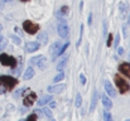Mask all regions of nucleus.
Listing matches in <instances>:
<instances>
[{
  "label": "nucleus",
  "mask_w": 130,
  "mask_h": 121,
  "mask_svg": "<svg viewBox=\"0 0 130 121\" xmlns=\"http://www.w3.org/2000/svg\"><path fill=\"white\" fill-rule=\"evenodd\" d=\"M0 83L3 86H5L8 90H13L15 87V84L18 83V81L11 76H0Z\"/></svg>",
  "instance_id": "f257e3e1"
},
{
  "label": "nucleus",
  "mask_w": 130,
  "mask_h": 121,
  "mask_svg": "<svg viewBox=\"0 0 130 121\" xmlns=\"http://www.w3.org/2000/svg\"><path fill=\"white\" fill-rule=\"evenodd\" d=\"M30 62H32V64H36L41 71L47 70V67H48V64H47V58H45L44 56H37V57H33V58L30 59Z\"/></svg>",
  "instance_id": "f03ea898"
},
{
  "label": "nucleus",
  "mask_w": 130,
  "mask_h": 121,
  "mask_svg": "<svg viewBox=\"0 0 130 121\" xmlns=\"http://www.w3.org/2000/svg\"><path fill=\"white\" fill-rule=\"evenodd\" d=\"M115 83H116V86H118L120 93H126V92L130 90L129 83L124 80V78H121L120 76H118V75L115 76Z\"/></svg>",
  "instance_id": "7ed1b4c3"
},
{
  "label": "nucleus",
  "mask_w": 130,
  "mask_h": 121,
  "mask_svg": "<svg viewBox=\"0 0 130 121\" xmlns=\"http://www.w3.org/2000/svg\"><path fill=\"white\" fill-rule=\"evenodd\" d=\"M23 29L28 33V34H36L39 30V25L33 23L32 20H25L23 23Z\"/></svg>",
  "instance_id": "20e7f679"
},
{
  "label": "nucleus",
  "mask_w": 130,
  "mask_h": 121,
  "mask_svg": "<svg viewBox=\"0 0 130 121\" xmlns=\"http://www.w3.org/2000/svg\"><path fill=\"white\" fill-rule=\"evenodd\" d=\"M0 63L4 64V66H8V67H13L14 68L15 64H17V59L14 57H11V56H8L5 53H1L0 54Z\"/></svg>",
  "instance_id": "39448f33"
},
{
  "label": "nucleus",
  "mask_w": 130,
  "mask_h": 121,
  "mask_svg": "<svg viewBox=\"0 0 130 121\" xmlns=\"http://www.w3.org/2000/svg\"><path fill=\"white\" fill-rule=\"evenodd\" d=\"M57 30H58V34L61 38H68V33H70V28L67 25V23H58V27H57Z\"/></svg>",
  "instance_id": "423d86ee"
},
{
  "label": "nucleus",
  "mask_w": 130,
  "mask_h": 121,
  "mask_svg": "<svg viewBox=\"0 0 130 121\" xmlns=\"http://www.w3.org/2000/svg\"><path fill=\"white\" fill-rule=\"evenodd\" d=\"M61 48H62V44H61V42L59 40H57V42H54L52 45H51V54H52V57L53 58H56L57 56H58V53H59V50H61Z\"/></svg>",
  "instance_id": "0eeeda50"
},
{
  "label": "nucleus",
  "mask_w": 130,
  "mask_h": 121,
  "mask_svg": "<svg viewBox=\"0 0 130 121\" xmlns=\"http://www.w3.org/2000/svg\"><path fill=\"white\" fill-rule=\"evenodd\" d=\"M39 43L38 42H28L27 44H25V50L28 52V53H33V52H36V50H38L39 49Z\"/></svg>",
  "instance_id": "6e6552de"
},
{
  "label": "nucleus",
  "mask_w": 130,
  "mask_h": 121,
  "mask_svg": "<svg viewBox=\"0 0 130 121\" xmlns=\"http://www.w3.org/2000/svg\"><path fill=\"white\" fill-rule=\"evenodd\" d=\"M104 86H105V91H106V93H107L110 97H115V96H116L115 88L112 87V84H111V82H110V81H105Z\"/></svg>",
  "instance_id": "1a4fd4ad"
},
{
  "label": "nucleus",
  "mask_w": 130,
  "mask_h": 121,
  "mask_svg": "<svg viewBox=\"0 0 130 121\" xmlns=\"http://www.w3.org/2000/svg\"><path fill=\"white\" fill-rule=\"evenodd\" d=\"M119 71H120L124 76H126L128 78H130V63H128V62L121 63L120 67H119Z\"/></svg>",
  "instance_id": "9d476101"
},
{
  "label": "nucleus",
  "mask_w": 130,
  "mask_h": 121,
  "mask_svg": "<svg viewBox=\"0 0 130 121\" xmlns=\"http://www.w3.org/2000/svg\"><path fill=\"white\" fill-rule=\"evenodd\" d=\"M36 100H37V95H36L34 92H30V93L24 98V105H25V106H32Z\"/></svg>",
  "instance_id": "9b49d317"
},
{
  "label": "nucleus",
  "mask_w": 130,
  "mask_h": 121,
  "mask_svg": "<svg viewBox=\"0 0 130 121\" xmlns=\"http://www.w3.org/2000/svg\"><path fill=\"white\" fill-rule=\"evenodd\" d=\"M64 88H66L64 84H54V86H49V87H48V91H49L51 93H59V92H62Z\"/></svg>",
  "instance_id": "f8f14e48"
},
{
  "label": "nucleus",
  "mask_w": 130,
  "mask_h": 121,
  "mask_svg": "<svg viewBox=\"0 0 130 121\" xmlns=\"http://www.w3.org/2000/svg\"><path fill=\"white\" fill-rule=\"evenodd\" d=\"M37 40H38L39 44H47L48 43V34L45 32H41L37 37Z\"/></svg>",
  "instance_id": "ddd939ff"
},
{
  "label": "nucleus",
  "mask_w": 130,
  "mask_h": 121,
  "mask_svg": "<svg viewBox=\"0 0 130 121\" xmlns=\"http://www.w3.org/2000/svg\"><path fill=\"white\" fill-rule=\"evenodd\" d=\"M67 59H68V56H64V57L59 61V63L57 64V71L63 72V70H64V67H66V64H67Z\"/></svg>",
  "instance_id": "4468645a"
},
{
  "label": "nucleus",
  "mask_w": 130,
  "mask_h": 121,
  "mask_svg": "<svg viewBox=\"0 0 130 121\" xmlns=\"http://www.w3.org/2000/svg\"><path fill=\"white\" fill-rule=\"evenodd\" d=\"M102 103H104V106H105L106 110H110L112 107V101L107 97V95H104L102 96Z\"/></svg>",
  "instance_id": "2eb2a0df"
},
{
  "label": "nucleus",
  "mask_w": 130,
  "mask_h": 121,
  "mask_svg": "<svg viewBox=\"0 0 130 121\" xmlns=\"http://www.w3.org/2000/svg\"><path fill=\"white\" fill-rule=\"evenodd\" d=\"M34 70L32 68V67H29V68H27L25 70V72H24V75H23V78L27 81V80H30V78H33V76H34Z\"/></svg>",
  "instance_id": "dca6fc26"
},
{
  "label": "nucleus",
  "mask_w": 130,
  "mask_h": 121,
  "mask_svg": "<svg viewBox=\"0 0 130 121\" xmlns=\"http://www.w3.org/2000/svg\"><path fill=\"white\" fill-rule=\"evenodd\" d=\"M128 6L124 4V3H120L119 4V11H120V16L121 18H125L126 16V14H128Z\"/></svg>",
  "instance_id": "f3484780"
},
{
  "label": "nucleus",
  "mask_w": 130,
  "mask_h": 121,
  "mask_svg": "<svg viewBox=\"0 0 130 121\" xmlns=\"http://www.w3.org/2000/svg\"><path fill=\"white\" fill-rule=\"evenodd\" d=\"M51 101H52V96H51V95H45V96H43V97L39 98L38 105H39V106H43V105L48 103V102H51Z\"/></svg>",
  "instance_id": "a211bd4d"
},
{
  "label": "nucleus",
  "mask_w": 130,
  "mask_h": 121,
  "mask_svg": "<svg viewBox=\"0 0 130 121\" xmlns=\"http://www.w3.org/2000/svg\"><path fill=\"white\" fill-rule=\"evenodd\" d=\"M97 96H99V93H97V90L93 92V96H92V102H91V107H90V111L92 112L93 110H95V107H96V102H97Z\"/></svg>",
  "instance_id": "6ab92c4d"
},
{
  "label": "nucleus",
  "mask_w": 130,
  "mask_h": 121,
  "mask_svg": "<svg viewBox=\"0 0 130 121\" xmlns=\"http://www.w3.org/2000/svg\"><path fill=\"white\" fill-rule=\"evenodd\" d=\"M81 103H82V96H81V93H77V96H76V101H75V105H76V107H80Z\"/></svg>",
  "instance_id": "aec40b11"
},
{
  "label": "nucleus",
  "mask_w": 130,
  "mask_h": 121,
  "mask_svg": "<svg viewBox=\"0 0 130 121\" xmlns=\"http://www.w3.org/2000/svg\"><path fill=\"white\" fill-rule=\"evenodd\" d=\"M84 24L80 27V37H78V40H77V44H76V47H80V44H81V40H82V34H84Z\"/></svg>",
  "instance_id": "412c9836"
},
{
  "label": "nucleus",
  "mask_w": 130,
  "mask_h": 121,
  "mask_svg": "<svg viewBox=\"0 0 130 121\" xmlns=\"http://www.w3.org/2000/svg\"><path fill=\"white\" fill-rule=\"evenodd\" d=\"M68 11H70V8H68V6H62L61 10L58 11V14H59V15H67Z\"/></svg>",
  "instance_id": "4be33fe9"
},
{
  "label": "nucleus",
  "mask_w": 130,
  "mask_h": 121,
  "mask_svg": "<svg viewBox=\"0 0 130 121\" xmlns=\"http://www.w3.org/2000/svg\"><path fill=\"white\" fill-rule=\"evenodd\" d=\"M63 78H64V73H63V72H59V73H58V75H57V76L53 78V82H56V83H57V82L62 81Z\"/></svg>",
  "instance_id": "5701e85b"
},
{
  "label": "nucleus",
  "mask_w": 130,
  "mask_h": 121,
  "mask_svg": "<svg viewBox=\"0 0 130 121\" xmlns=\"http://www.w3.org/2000/svg\"><path fill=\"white\" fill-rule=\"evenodd\" d=\"M5 47H6V39L3 36H0V50H3Z\"/></svg>",
  "instance_id": "b1692460"
},
{
  "label": "nucleus",
  "mask_w": 130,
  "mask_h": 121,
  "mask_svg": "<svg viewBox=\"0 0 130 121\" xmlns=\"http://www.w3.org/2000/svg\"><path fill=\"white\" fill-rule=\"evenodd\" d=\"M68 45H70V43H68V42H67L66 44H63V45H62V48H61V50H59V53H58V56H61V54H63V53H64V52L67 50V48H68Z\"/></svg>",
  "instance_id": "393cba45"
},
{
  "label": "nucleus",
  "mask_w": 130,
  "mask_h": 121,
  "mask_svg": "<svg viewBox=\"0 0 130 121\" xmlns=\"http://www.w3.org/2000/svg\"><path fill=\"white\" fill-rule=\"evenodd\" d=\"M104 120L105 121H112L111 120V115H110L109 110H106V111L104 112Z\"/></svg>",
  "instance_id": "a878e982"
},
{
  "label": "nucleus",
  "mask_w": 130,
  "mask_h": 121,
  "mask_svg": "<svg viewBox=\"0 0 130 121\" xmlns=\"http://www.w3.org/2000/svg\"><path fill=\"white\" fill-rule=\"evenodd\" d=\"M43 111V114L47 116V117H49V119H52V111L49 110V109H44V110H42Z\"/></svg>",
  "instance_id": "bb28decb"
},
{
  "label": "nucleus",
  "mask_w": 130,
  "mask_h": 121,
  "mask_svg": "<svg viewBox=\"0 0 130 121\" xmlns=\"http://www.w3.org/2000/svg\"><path fill=\"white\" fill-rule=\"evenodd\" d=\"M11 40H13V42H14L15 44H18V45H19V44L22 43L20 38H19V37H15V36H11Z\"/></svg>",
  "instance_id": "cd10ccee"
},
{
  "label": "nucleus",
  "mask_w": 130,
  "mask_h": 121,
  "mask_svg": "<svg viewBox=\"0 0 130 121\" xmlns=\"http://www.w3.org/2000/svg\"><path fill=\"white\" fill-rule=\"evenodd\" d=\"M111 42H112V34H109L107 40H106V45H107V47H110V45H111Z\"/></svg>",
  "instance_id": "c85d7f7f"
},
{
  "label": "nucleus",
  "mask_w": 130,
  "mask_h": 121,
  "mask_svg": "<svg viewBox=\"0 0 130 121\" xmlns=\"http://www.w3.org/2000/svg\"><path fill=\"white\" fill-rule=\"evenodd\" d=\"M27 121H37V115H36V114H32V115L27 119Z\"/></svg>",
  "instance_id": "c756f323"
},
{
  "label": "nucleus",
  "mask_w": 130,
  "mask_h": 121,
  "mask_svg": "<svg viewBox=\"0 0 130 121\" xmlns=\"http://www.w3.org/2000/svg\"><path fill=\"white\" fill-rule=\"evenodd\" d=\"M80 80H81L82 84H86V77H85V75H80Z\"/></svg>",
  "instance_id": "7c9ffc66"
},
{
  "label": "nucleus",
  "mask_w": 130,
  "mask_h": 121,
  "mask_svg": "<svg viewBox=\"0 0 130 121\" xmlns=\"http://www.w3.org/2000/svg\"><path fill=\"white\" fill-rule=\"evenodd\" d=\"M119 42H120V36L118 34L116 37H115V45L118 47V44H119Z\"/></svg>",
  "instance_id": "2f4dec72"
},
{
  "label": "nucleus",
  "mask_w": 130,
  "mask_h": 121,
  "mask_svg": "<svg viewBox=\"0 0 130 121\" xmlns=\"http://www.w3.org/2000/svg\"><path fill=\"white\" fill-rule=\"evenodd\" d=\"M104 34H107V27H106V22H104Z\"/></svg>",
  "instance_id": "473e14b6"
},
{
  "label": "nucleus",
  "mask_w": 130,
  "mask_h": 121,
  "mask_svg": "<svg viewBox=\"0 0 130 121\" xmlns=\"http://www.w3.org/2000/svg\"><path fill=\"white\" fill-rule=\"evenodd\" d=\"M118 53L121 56V54H124V48H121V47H119L118 48Z\"/></svg>",
  "instance_id": "72a5a7b5"
},
{
  "label": "nucleus",
  "mask_w": 130,
  "mask_h": 121,
  "mask_svg": "<svg viewBox=\"0 0 130 121\" xmlns=\"http://www.w3.org/2000/svg\"><path fill=\"white\" fill-rule=\"evenodd\" d=\"M92 24V14L90 13V16H88V25H91Z\"/></svg>",
  "instance_id": "f704fd0d"
},
{
  "label": "nucleus",
  "mask_w": 130,
  "mask_h": 121,
  "mask_svg": "<svg viewBox=\"0 0 130 121\" xmlns=\"http://www.w3.org/2000/svg\"><path fill=\"white\" fill-rule=\"evenodd\" d=\"M125 29H126V27L124 25V27H123V30H124V37H128V34H126V30H125Z\"/></svg>",
  "instance_id": "c9c22d12"
},
{
  "label": "nucleus",
  "mask_w": 130,
  "mask_h": 121,
  "mask_svg": "<svg viewBox=\"0 0 130 121\" xmlns=\"http://www.w3.org/2000/svg\"><path fill=\"white\" fill-rule=\"evenodd\" d=\"M4 8V3H3V0H0V10Z\"/></svg>",
  "instance_id": "e433bc0d"
},
{
  "label": "nucleus",
  "mask_w": 130,
  "mask_h": 121,
  "mask_svg": "<svg viewBox=\"0 0 130 121\" xmlns=\"http://www.w3.org/2000/svg\"><path fill=\"white\" fill-rule=\"evenodd\" d=\"M13 0H3V3H11Z\"/></svg>",
  "instance_id": "4c0bfd02"
},
{
  "label": "nucleus",
  "mask_w": 130,
  "mask_h": 121,
  "mask_svg": "<svg viewBox=\"0 0 130 121\" xmlns=\"http://www.w3.org/2000/svg\"><path fill=\"white\" fill-rule=\"evenodd\" d=\"M128 24L130 25V11H129V18H128Z\"/></svg>",
  "instance_id": "58836bf2"
},
{
  "label": "nucleus",
  "mask_w": 130,
  "mask_h": 121,
  "mask_svg": "<svg viewBox=\"0 0 130 121\" xmlns=\"http://www.w3.org/2000/svg\"><path fill=\"white\" fill-rule=\"evenodd\" d=\"M1 30H3V25H1V23H0V33H1Z\"/></svg>",
  "instance_id": "ea45409f"
},
{
  "label": "nucleus",
  "mask_w": 130,
  "mask_h": 121,
  "mask_svg": "<svg viewBox=\"0 0 130 121\" xmlns=\"http://www.w3.org/2000/svg\"><path fill=\"white\" fill-rule=\"evenodd\" d=\"M22 1H28V0H22Z\"/></svg>",
  "instance_id": "a19ab883"
},
{
  "label": "nucleus",
  "mask_w": 130,
  "mask_h": 121,
  "mask_svg": "<svg viewBox=\"0 0 130 121\" xmlns=\"http://www.w3.org/2000/svg\"><path fill=\"white\" fill-rule=\"evenodd\" d=\"M125 121H130V119H128V120H125Z\"/></svg>",
  "instance_id": "79ce46f5"
},
{
  "label": "nucleus",
  "mask_w": 130,
  "mask_h": 121,
  "mask_svg": "<svg viewBox=\"0 0 130 121\" xmlns=\"http://www.w3.org/2000/svg\"><path fill=\"white\" fill-rule=\"evenodd\" d=\"M51 121H54V120H53V119H52V120H51Z\"/></svg>",
  "instance_id": "37998d69"
},
{
  "label": "nucleus",
  "mask_w": 130,
  "mask_h": 121,
  "mask_svg": "<svg viewBox=\"0 0 130 121\" xmlns=\"http://www.w3.org/2000/svg\"><path fill=\"white\" fill-rule=\"evenodd\" d=\"M129 58H130V53H129Z\"/></svg>",
  "instance_id": "c03bdc74"
}]
</instances>
